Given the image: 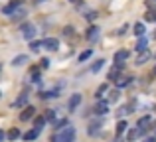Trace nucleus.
<instances>
[{
	"label": "nucleus",
	"instance_id": "obj_2",
	"mask_svg": "<svg viewBox=\"0 0 156 142\" xmlns=\"http://www.w3.org/2000/svg\"><path fill=\"white\" fill-rule=\"evenodd\" d=\"M20 6H22V0H12L10 4H6V6L2 8V14L4 16H12L14 12H18Z\"/></svg>",
	"mask_w": 156,
	"mask_h": 142
},
{
	"label": "nucleus",
	"instance_id": "obj_30",
	"mask_svg": "<svg viewBox=\"0 0 156 142\" xmlns=\"http://www.w3.org/2000/svg\"><path fill=\"white\" fill-rule=\"evenodd\" d=\"M32 81H36V83L40 81V71H32Z\"/></svg>",
	"mask_w": 156,
	"mask_h": 142
},
{
	"label": "nucleus",
	"instance_id": "obj_22",
	"mask_svg": "<svg viewBox=\"0 0 156 142\" xmlns=\"http://www.w3.org/2000/svg\"><path fill=\"white\" fill-rule=\"evenodd\" d=\"M44 124H46V116H36V120H34V126L38 128V130H42V128H44Z\"/></svg>",
	"mask_w": 156,
	"mask_h": 142
},
{
	"label": "nucleus",
	"instance_id": "obj_32",
	"mask_svg": "<svg viewBox=\"0 0 156 142\" xmlns=\"http://www.w3.org/2000/svg\"><path fill=\"white\" fill-rule=\"evenodd\" d=\"M40 63H42V67H44V69H48V67H50V59H46V57H44Z\"/></svg>",
	"mask_w": 156,
	"mask_h": 142
},
{
	"label": "nucleus",
	"instance_id": "obj_36",
	"mask_svg": "<svg viewBox=\"0 0 156 142\" xmlns=\"http://www.w3.org/2000/svg\"><path fill=\"white\" fill-rule=\"evenodd\" d=\"M144 142H156V138H154V136H148V138H146Z\"/></svg>",
	"mask_w": 156,
	"mask_h": 142
},
{
	"label": "nucleus",
	"instance_id": "obj_14",
	"mask_svg": "<svg viewBox=\"0 0 156 142\" xmlns=\"http://www.w3.org/2000/svg\"><path fill=\"white\" fill-rule=\"evenodd\" d=\"M115 83H117V87H119V89H122V87H129V85L133 83V77H119V79L115 81Z\"/></svg>",
	"mask_w": 156,
	"mask_h": 142
},
{
	"label": "nucleus",
	"instance_id": "obj_1",
	"mask_svg": "<svg viewBox=\"0 0 156 142\" xmlns=\"http://www.w3.org/2000/svg\"><path fill=\"white\" fill-rule=\"evenodd\" d=\"M73 140H75V128L73 126L61 128V130L55 134V138H53V142H73Z\"/></svg>",
	"mask_w": 156,
	"mask_h": 142
},
{
	"label": "nucleus",
	"instance_id": "obj_3",
	"mask_svg": "<svg viewBox=\"0 0 156 142\" xmlns=\"http://www.w3.org/2000/svg\"><path fill=\"white\" fill-rule=\"evenodd\" d=\"M20 30H22V36L26 40H30V42L34 40V36H36V26H34V24H24Z\"/></svg>",
	"mask_w": 156,
	"mask_h": 142
},
{
	"label": "nucleus",
	"instance_id": "obj_27",
	"mask_svg": "<svg viewBox=\"0 0 156 142\" xmlns=\"http://www.w3.org/2000/svg\"><path fill=\"white\" fill-rule=\"evenodd\" d=\"M107 89H109V85H101V87L97 89V95H95V97H97V99H99V101L103 99V93L107 91Z\"/></svg>",
	"mask_w": 156,
	"mask_h": 142
},
{
	"label": "nucleus",
	"instance_id": "obj_33",
	"mask_svg": "<svg viewBox=\"0 0 156 142\" xmlns=\"http://www.w3.org/2000/svg\"><path fill=\"white\" fill-rule=\"evenodd\" d=\"M85 18H87V20H91V22H93V20L97 18V12H89V14L85 16Z\"/></svg>",
	"mask_w": 156,
	"mask_h": 142
},
{
	"label": "nucleus",
	"instance_id": "obj_15",
	"mask_svg": "<svg viewBox=\"0 0 156 142\" xmlns=\"http://www.w3.org/2000/svg\"><path fill=\"white\" fill-rule=\"evenodd\" d=\"M99 130H101V123H91V124H89V128H87L89 136H95V134H99Z\"/></svg>",
	"mask_w": 156,
	"mask_h": 142
},
{
	"label": "nucleus",
	"instance_id": "obj_4",
	"mask_svg": "<svg viewBox=\"0 0 156 142\" xmlns=\"http://www.w3.org/2000/svg\"><path fill=\"white\" fill-rule=\"evenodd\" d=\"M81 105V95L79 93H73L67 101V111H77V107Z\"/></svg>",
	"mask_w": 156,
	"mask_h": 142
},
{
	"label": "nucleus",
	"instance_id": "obj_17",
	"mask_svg": "<svg viewBox=\"0 0 156 142\" xmlns=\"http://www.w3.org/2000/svg\"><path fill=\"white\" fill-rule=\"evenodd\" d=\"M28 61V55H16V57L14 59H12V65H16V67H18V65H24V63H26Z\"/></svg>",
	"mask_w": 156,
	"mask_h": 142
},
{
	"label": "nucleus",
	"instance_id": "obj_26",
	"mask_svg": "<svg viewBox=\"0 0 156 142\" xmlns=\"http://www.w3.org/2000/svg\"><path fill=\"white\" fill-rule=\"evenodd\" d=\"M26 103H28V95H22L18 101H14V107H24Z\"/></svg>",
	"mask_w": 156,
	"mask_h": 142
},
{
	"label": "nucleus",
	"instance_id": "obj_5",
	"mask_svg": "<svg viewBox=\"0 0 156 142\" xmlns=\"http://www.w3.org/2000/svg\"><path fill=\"white\" fill-rule=\"evenodd\" d=\"M126 59H129V51H126V50H119L117 54H115V65L122 67Z\"/></svg>",
	"mask_w": 156,
	"mask_h": 142
},
{
	"label": "nucleus",
	"instance_id": "obj_16",
	"mask_svg": "<svg viewBox=\"0 0 156 142\" xmlns=\"http://www.w3.org/2000/svg\"><path fill=\"white\" fill-rule=\"evenodd\" d=\"M38 134H40L38 128H32V130H28L26 134L22 136V138H24V140H36V138H38Z\"/></svg>",
	"mask_w": 156,
	"mask_h": 142
},
{
	"label": "nucleus",
	"instance_id": "obj_25",
	"mask_svg": "<svg viewBox=\"0 0 156 142\" xmlns=\"http://www.w3.org/2000/svg\"><path fill=\"white\" fill-rule=\"evenodd\" d=\"M24 16H26V10H20V12H14V14H12L10 18L14 20V22H18V20H22Z\"/></svg>",
	"mask_w": 156,
	"mask_h": 142
},
{
	"label": "nucleus",
	"instance_id": "obj_11",
	"mask_svg": "<svg viewBox=\"0 0 156 142\" xmlns=\"http://www.w3.org/2000/svg\"><path fill=\"white\" fill-rule=\"evenodd\" d=\"M148 50V38L146 36H142V38H138V42H136V51H146Z\"/></svg>",
	"mask_w": 156,
	"mask_h": 142
},
{
	"label": "nucleus",
	"instance_id": "obj_29",
	"mask_svg": "<svg viewBox=\"0 0 156 142\" xmlns=\"http://www.w3.org/2000/svg\"><path fill=\"white\" fill-rule=\"evenodd\" d=\"M119 99V91H113V93H111V95H109V103H111V101H113V103H115V101H117Z\"/></svg>",
	"mask_w": 156,
	"mask_h": 142
},
{
	"label": "nucleus",
	"instance_id": "obj_24",
	"mask_svg": "<svg viewBox=\"0 0 156 142\" xmlns=\"http://www.w3.org/2000/svg\"><path fill=\"white\" fill-rule=\"evenodd\" d=\"M91 55H93V50H85L83 54H79V63H81V61H87Z\"/></svg>",
	"mask_w": 156,
	"mask_h": 142
},
{
	"label": "nucleus",
	"instance_id": "obj_35",
	"mask_svg": "<svg viewBox=\"0 0 156 142\" xmlns=\"http://www.w3.org/2000/svg\"><path fill=\"white\" fill-rule=\"evenodd\" d=\"M46 119H48V120H53V119H55V113H53V111H50V113L46 115Z\"/></svg>",
	"mask_w": 156,
	"mask_h": 142
},
{
	"label": "nucleus",
	"instance_id": "obj_37",
	"mask_svg": "<svg viewBox=\"0 0 156 142\" xmlns=\"http://www.w3.org/2000/svg\"><path fill=\"white\" fill-rule=\"evenodd\" d=\"M4 138H6V134H4V132H2V130H0V142H2Z\"/></svg>",
	"mask_w": 156,
	"mask_h": 142
},
{
	"label": "nucleus",
	"instance_id": "obj_19",
	"mask_svg": "<svg viewBox=\"0 0 156 142\" xmlns=\"http://www.w3.org/2000/svg\"><path fill=\"white\" fill-rule=\"evenodd\" d=\"M121 69H122V67H119V65H115V67H113V69H111V71H109V79H111V81H117V79H119V73H121Z\"/></svg>",
	"mask_w": 156,
	"mask_h": 142
},
{
	"label": "nucleus",
	"instance_id": "obj_13",
	"mask_svg": "<svg viewBox=\"0 0 156 142\" xmlns=\"http://www.w3.org/2000/svg\"><path fill=\"white\" fill-rule=\"evenodd\" d=\"M150 57H152V54H150L148 50H146V51H142V54H140V55L136 57V65H144V63L148 61Z\"/></svg>",
	"mask_w": 156,
	"mask_h": 142
},
{
	"label": "nucleus",
	"instance_id": "obj_10",
	"mask_svg": "<svg viewBox=\"0 0 156 142\" xmlns=\"http://www.w3.org/2000/svg\"><path fill=\"white\" fill-rule=\"evenodd\" d=\"M99 32L101 30L97 26H91L87 30V40H89V42H97V40H99Z\"/></svg>",
	"mask_w": 156,
	"mask_h": 142
},
{
	"label": "nucleus",
	"instance_id": "obj_40",
	"mask_svg": "<svg viewBox=\"0 0 156 142\" xmlns=\"http://www.w3.org/2000/svg\"><path fill=\"white\" fill-rule=\"evenodd\" d=\"M69 2H75V0H69Z\"/></svg>",
	"mask_w": 156,
	"mask_h": 142
},
{
	"label": "nucleus",
	"instance_id": "obj_7",
	"mask_svg": "<svg viewBox=\"0 0 156 142\" xmlns=\"http://www.w3.org/2000/svg\"><path fill=\"white\" fill-rule=\"evenodd\" d=\"M95 113H97V115H107V113H109V101H105V99L97 101Z\"/></svg>",
	"mask_w": 156,
	"mask_h": 142
},
{
	"label": "nucleus",
	"instance_id": "obj_20",
	"mask_svg": "<svg viewBox=\"0 0 156 142\" xmlns=\"http://www.w3.org/2000/svg\"><path fill=\"white\" fill-rule=\"evenodd\" d=\"M126 126H129V123L126 120H119V124H117V134H122V132H126Z\"/></svg>",
	"mask_w": 156,
	"mask_h": 142
},
{
	"label": "nucleus",
	"instance_id": "obj_34",
	"mask_svg": "<svg viewBox=\"0 0 156 142\" xmlns=\"http://www.w3.org/2000/svg\"><path fill=\"white\" fill-rule=\"evenodd\" d=\"M63 34H65V36H71V34H73V28H71V26H67V28L63 30Z\"/></svg>",
	"mask_w": 156,
	"mask_h": 142
},
{
	"label": "nucleus",
	"instance_id": "obj_18",
	"mask_svg": "<svg viewBox=\"0 0 156 142\" xmlns=\"http://www.w3.org/2000/svg\"><path fill=\"white\" fill-rule=\"evenodd\" d=\"M150 120H152L150 116H142V119H138V124H136V126L142 128V130H146V128H148V124H150Z\"/></svg>",
	"mask_w": 156,
	"mask_h": 142
},
{
	"label": "nucleus",
	"instance_id": "obj_23",
	"mask_svg": "<svg viewBox=\"0 0 156 142\" xmlns=\"http://www.w3.org/2000/svg\"><path fill=\"white\" fill-rule=\"evenodd\" d=\"M6 136H8V140H18L20 138V130H18V128H12Z\"/></svg>",
	"mask_w": 156,
	"mask_h": 142
},
{
	"label": "nucleus",
	"instance_id": "obj_31",
	"mask_svg": "<svg viewBox=\"0 0 156 142\" xmlns=\"http://www.w3.org/2000/svg\"><path fill=\"white\" fill-rule=\"evenodd\" d=\"M126 113H130V111H129V107H121V109H119V116L126 115Z\"/></svg>",
	"mask_w": 156,
	"mask_h": 142
},
{
	"label": "nucleus",
	"instance_id": "obj_8",
	"mask_svg": "<svg viewBox=\"0 0 156 142\" xmlns=\"http://www.w3.org/2000/svg\"><path fill=\"white\" fill-rule=\"evenodd\" d=\"M44 47H46L48 51H55L57 47H59V42H57L55 38H46L44 40Z\"/></svg>",
	"mask_w": 156,
	"mask_h": 142
},
{
	"label": "nucleus",
	"instance_id": "obj_38",
	"mask_svg": "<svg viewBox=\"0 0 156 142\" xmlns=\"http://www.w3.org/2000/svg\"><path fill=\"white\" fill-rule=\"evenodd\" d=\"M34 2H46V0H34Z\"/></svg>",
	"mask_w": 156,
	"mask_h": 142
},
{
	"label": "nucleus",
	"instance_id": "obj_39",
	"mask_svg": "<svg viewBox=\"0 0 156 142\" xmlns=\"http://www.w3.org/2000/svg\"><path fill=\"white\" fill-rule=\"evenodd\" d=\"M154 73H156V65H154Z\"/></svg>",
	"mask_w": 156,
	"mask_h": 142
},
{
	"label": "nucleus",
	"instance_id": "obj_12",
	"mask_svg": "<svg viewBox=\"0 0 156 142\" xmlns=\"http://www.w3.org/2000/svg\"><path fill=\"white\" fill-rule=\"evenodd\" d=\"M134 36H136V38H142V36H144V32H146V26H144V22H136L134 24Z\"/></svg>",
	"mask_w": 156,
	"mask_h": 142
},
{
	"label": "nucleus",
	"instance_id": "obj_21",
	"mask_svg": "<svg viewBox=\"0 0 156 142\" xmlns=\"http://www.w3.org/2000/svg\"><path fill=\"white\" fill-rule=\"evenodd\" d=\"M44 47V42H38V40H32L30 42V50L32 51H40Z\"/></svg>",
	"mask_w": 156,
	"mask_h": 142
},
{
	"label": "nucleus",
	"instance_id": "obj_6",
	"mask_svg": "<svg viewBox=\"0 0 156 142\" xmlns=\"http://www.w3.org/2000/svg\"><path fill=\"white\" fill-rule=\"evenodd\" d=\"M34 116H36V109H34V107H26L22 113H20V120H22V123H26V120L34 119Z\"/></svg>",
	"mask_w": 156,
	"mask_h": 142
},
{
	"label": "nucleus",
	"instance_id": "obj_9",
	"mask_svg": "<svg viewBox=\"0 0 156 142\" xmlns=\"http://www.w3.org/2000/svg\"><path fill=\"white\" fill-rule=\"evenodd\" d=\"M142 134H144V130H142V128H133V130H129V132H126V140H129V142H133V140H136V138H140V136Z\"/></svg>",
	"mask_w": 156,
	"mask_h": 142
},
{
	"label": "nucleus",
	"instance_id": "obj_28",
	"mask_svg": "<svg viewBox=\"0 0 156 142\" xmlns=\"http://www.w3.org/2000/svg\"><path fill=\"white\" fill-rule=\"evenodd\" d=\"M103 63H105V59H99V61H97V63H95V65H93V67H91V71H93V73H97V71H101V69H103Z\"/></svg>",
	"mask_w": 156,
	"mask_h": 142
}]
</instances>
